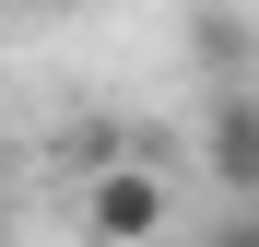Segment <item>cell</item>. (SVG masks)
Returning <instances> with one entry per match:
<instances>
[{"mask_svg":"<svg viewBox=\"0 0 259 247\" xmlns=\"http://www.w3.org/2000/svg\"><path fill=\"white\" fill-rule=\"evenodd\" d=\"M189 59H200V82H259V24L236 0H189Z\"/></svg>","mask_w":259,"mask_h":247,"instance_id":"3957f363","label":"cell"},{"mask_svg":"<svg viewBox=\"0 0 259 247\" xmlns=\"http://www.w3.org/2000/svg\"><path fill=\"white\" fill-rule=\"evenodd\" d=\"M200 247H259V200H224V212H212V235Z\"/></svg>","mask_w":259,"mask_h":247,"instance_id":"277c9868","label":"cell"},{"mask_svg":"<svg viewBox=\"0 0 259 247\" xmlns=\"http://www.w3.org/2000/svg\"><path fill=\"white\" fill-rule=\"evenodd\" d=\"M200 165L224 200H259V82H200Z\"/></svg>","mask_w":259,"mask_h":247,"instance_id":"6da1fadb","label":"cell"},{"mask_svg":"<svg viewBox=\"0 0 259 247\" xmlns=\"http://www.w3.org/2000/svg\"><path fill=\"white\" fill-rule=\"evenodd\" d=\"M82 224H95V247L165 235V177H153V165H106V177L82 188Z\"/></svg>","mask_w":259,"mask_h":247,"instance_id":"7a4b0ae2","label":"cell"},{"mask_svg":"<svg viewBox=\"0 0 259 247\" xmlns=\"http://www.w3.org/2000/svg\"><path fill=\"white\" fill-rule=\"evenodd\" d=\"M12 12H82V0H12Z\"/></svg>","mask_w":259,"mask_h":247,"instance_id":"5b68a950","label":"cell"},{"mask_svg":"<svg viewBox=\"0 0 259 247\" xmlns=\"http://www.w3.org/2000/svg\"><path fill=\"white\" fill-rule=\"evenodd\" d=\"M130 247H165V235H130Z\"/></svg>","mask_w":259,"mask_h":247,"instance_id":"8992f818","label":"cell"}]
</instances>
